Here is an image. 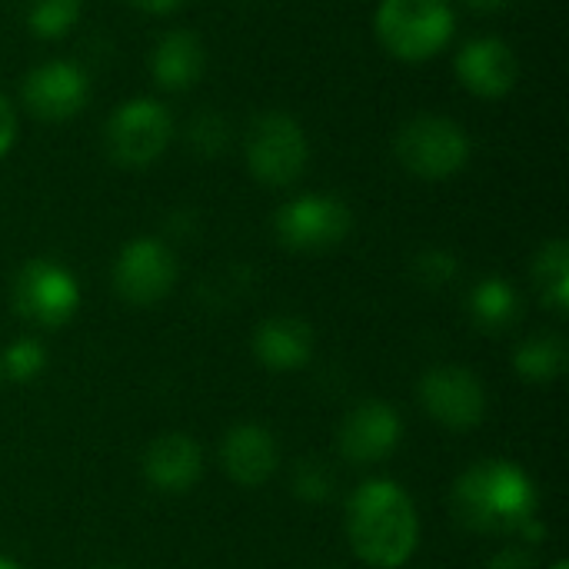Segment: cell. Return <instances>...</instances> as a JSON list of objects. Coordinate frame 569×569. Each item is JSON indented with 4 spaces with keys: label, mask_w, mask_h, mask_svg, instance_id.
Returning a JSON list of instances; mask_svg holds the SVG:
<instances>
[{
    "label": "cell",
    "mask_w": 569,
    "mask_h": 569,
    "mask_svg": "<svg viewBox=\"0 0 569 569\" xmlns=\"http://www.w3.org/2000/svg\"><path fill=\"white\" fill-rule=\"evenodd\" d=\"M347 537L367 567L400 569L420 543L417 503L397 480H367L347 503Z\"/></svg>",
    "instance_id": "obj_1"
},
{
    "label": "cell",
    "mask_w": 569,
    "mask_h": 569,
    "mask_svg": "<svg viewBox=\"0 0 569 569\" xmlns=\"http://www.w3.org/2000/svg\"><path fill=\"white\" fill-rule=\"evenodd\" d=\"M537 483L510 460H480L453 483V513L473 533H523L537 523Z\"/></svg>",
    "instance_id": "obj_2"
},
{
    "label": "cell",
    "mask_w": 569,
    "mask_h": 569,
    "mask_svg": "<svg viewBox=\"0 0 569 569\" xmlns=\"http://www.w3.org/2000/svg\"><path fill=\"white\" fill-rule=\"evenodd\" d=\"M373 27L380 43L397 60L420 63L450 43L457 13L450 0H380Z\"/></svg>",
    "instance_id": "obj_3"
},
{
    "label": "cell",
    "mask_w": 569,
    "mask_h": 569,
    "mask_svg": "<svg viewBox=\"0 0 569 569\" xmlns=\"http://www.w3.org/2000/svg\"><path fill=\"white\" fill-rule=\"evenodd\" d=\"M397 160L420 180H447L460 173L470 160V137L467 130L437 113L413 117L397 133Z\"/></svg>",
    "instance_id": "obj_4"
},
{
    "label": "cell",
    "mask_w": 569,
    "mask_h": 569,
    "mask_svg": "<svg viewBox=\"0 0 569 569\" xmlns=\"http://www.w3.org/2000/svg\"><path fill=\"white\" fill-rule=\"evenodd\" d=\"M310 143L303 127L287 113H263L247 133V167L267 187H290L307 170Z\"/></svg>",
    "instance_id": "obj_5"
},
{
    "label": "cell",
    "mask_w": 569,
    "mask_h": 569,
    "mask_svg": "<svg viewBox=\"0 0 569 569\" xmlns=\"http://www.w3.org/2000/svg\"><path fill=\"white\" fill-rule=\"evenodd\" d=\"M353 227V213L340 197L307 193L283 203L273 217L277 240L293 253H323L337 247Z\"/></svg>",
    "instance_id": "obj_6"
},
{
    "label": "cell",
    "mask_w": 569,
    "mask_h": 569,
    "mask_svg": "<svg viewBox=\"0 0 569 569\" xmlns=\"http://www.w3.org/2000/svg\"><path fill=\"white\" fill-rule=\"evenodd\" d=\"M13 307L27 323L40 330H60L80 307V287L63 263L30 260L13 280Z\"/></svg>",
    "instance_id": "obj_7"
},
{
    "label": "cell",
    "mask_w": 569,
    "mask_h": 569,
    "mask_svg": "<svg viewBox=\"0 0 569 569\" xmlns=\"http://www.w3.org/2000/svg\"><path fill=\"white\" fill-rule=\"evenodd\" d=\"M173 137V120L157 100H127L107 120V153L123 167L153 163Z\"/></svg>",
    "instance_id": "obj_8"
},
{
    "label": "cell",
    "mask_w": 569,
    "mask_h": 569,
    "mask_svg": "<svg viewBox=\"0 0 569 569\" xmlns=\"http://www.w3.org/2000/svg\"><path fill=\"white\" fill-rule=\"evenodd\" d=\"M177 283V257L157 237L130 240L113 260V290L130 307L160 303Z\"/></svg>",
    "instance_id": "obj_9"
},
{
    "label": "cell",
    "mask_w": 569,
    "mask_h": 569,
    "mask_svg": "<svg viewBox=\"0 0 569 569\" xmlns=\"http://www.w3.org/2000/svg\"><path fill=\"white\" fill-rule=\"evenodd\" d=\"M420 403L447 430H473L487 417V390L467 367H433L420 380Z\"/></svg>",
    "instance_id": "obj_10"
},
{
    "label": "cell",
    "mask_w": 569,
    "mask_h": 569,
    "mask_svg": "<svg viewBox=\"0 0 569 569\" xmlns=\"http://www.w3.org/2000/svg\"><path fill=\"white\" fill-rule=\"evenodd\" d=\"M400 413L383 400H363L340 423V453L357 467H373L400 447Z\"/></svg>",
    "instance_id": "obj_11"
},
{
    "label": "cell",
    "mask_w": 569,
    "mask_h": 569,
    "mask_svg": "<svg viewBox=\"0 0 569 569\" xmlns=\"http://www.w3.org/2000/svg\"><path fill=\"white\" fill-rule=\"evenodd\" d=\"M90 80L73 60H47L23 80V103L40 120H70L83 110Z\"/></svg>",
    "instance_id": "obj_12"
},
{
    "label": "cell",
    "mask_w": 569,
    "mask_h": 569,
    "mask_svg": "<svg viewBox=\"0 0 569 569\" xmlns=\"http://www.w3.org/2000/svg\"><path fill=\"white\" fill-rule=\"evenodd\" d=\"M457 77H460V83L470 93L497 100V97H507L517 87L520 63H517V53L510 50L507 40H500V37H477V40L460 47V53H457Z\"/></svg>",
    "instance_id": "obj_13"
},
{
    "label": "cell",
    "mask_w": 569,
    "mask_h": 569,
    "mask_svg": "<svg viewBox=\"0 0 569 569\" xmlns=\"http://www.w3.org/2000/svg\"><path fill=\"white\" fill-rule=\"evenodd\" d=\"M220 463L240 487H263L280 463L277 437L260 423H240L233 427L220 443Z\"/></svg>",
    "instance_id": "obj_14"
},
{
    "label": "cell",
    "mask_w": 569,
    "mask_h": 569,
    "mask_svg": "<svg viewBox=\"0 0 569 569\" xmlns=\"http://www.w3.org/2000/svg\"><path fill=\"white\" fill-rule=\"evenodd\" d=\"M203 473V450L187 433H163L143 453V477L160 493H187Z\"/></svg>",
    "instance_id": "obj_15"
},
{
    "label": "cell",
    "mask_w": 569,
    "mask_h": 569,
    "mask_svg": "<svg viewBox=\"0 0 569 569\" xmlns=\"http://www.w3.org/2000/svg\"><path fill=\"white\" fill-rule=\"evenodd\" d=\"M253 353L267 370H300L313 357V330L300 317H270L253 333Z\"/></svg>",
    "instance_id": "obj_16"
},
{
    "label": "cell",
    "mask_w": 569,
    "mask_h": 569,
    "mask_svg": "<svg viewBox=\"0 0 569 569\" xmlns=\"http://www.w3.org/2000/svg\"><path fill=\"white\" fill-rule=\"evenodd\" d=\"M203 73V43L190 30L167 33L153 50V80L163 90H187Z\"/></svg>",
    "instance_id": "obj_17"
},
{
    "label": "cell",
    "mask_w": 569,
    "mask_h": 569,
    "mask_svg": "<svg viewBox=\"0 0 569 569\" xmlns=\"http://www.w3.org/2000/svg\"><path fill=\"white\" fill-rule=\"evenodd\" d=\"M470 317L483 333H503L520 320V297L507 280L487 277L470 293Z\"/></svg>",
    "instance_id": "obj_18"
},
{
    "label": "cell",
    "mask_w": 569,
    "mask_h": 569,
    "mask_svg": "<svg viewBox=\"0 0 569 569\" xmlns=\"http://www.w3.org/2000/svg\"><path fill=\"white\" fill-rule=\"evenodd\" d=\"M533 283L540 290V300L553 313L569 310V247L567 240H550L540 247L533 260Z\"/></svg>",
    "instance_id": "obj_19"
},
{
    "label": "cell",
    "mask_w": 569,
    "mask_h": 569,
    "mask_svg": "<svg viewBox=\"0 0 569 569\" xmlns=\"http://www.w3.org/2000/svg\"><path fill=\"white\" fill-rule=\"evenodd\" d=\"M513 370L530 380V383H553L567 370V347L560 337L540 333L530 337L517 347L513 353Z\"/></svg>",
    "instance_id": "obj_20"
},
{
    "label": "cell",
    "mask_w": 569,
    "mask_h": 569,
    "mask_svg": "<svg viewBox=\"0 0 569 569\" xmlns=\"http://www.w3.org/2000/svg\"><path fill=\"white\" fill-rule=\"evenodd\" d=\"M80 17V0H27V27L33 37H63Z\"/></svg>",
    "instance_id": "obj_21"
},
{
    "label": "cell",
    "mask_w": 569,
    "mask_h": 569,
    "mask_svg": "<svg viewBox=\"0 0 569 569\" xmlns=\"http://www.w3.org/2000/svg\"><path fill=\"white\" fill-rule=\"evenodd\" d=\"M0 367H3V377H10L17 383H27V380L43 373L47 350L37 340H17L7 353H0Z\"/></svg>",
    "instance_id": "obj_22"
},
{
    "label": "cell",
    "mask_w": 569,
    "mask_h": 569,
    "mask_svg": "<svg viewBox=\"0 0 569 569\" xmlns=\"http://www.w3.org/2000/svg\"><path fill=\"white\" fill-rule=\"evenodd\" d=\"M453 273H457V260L447 250H427L417 257V277L427 287H443L453 280Z\"/></svg>",
    "instance_id": "obj_23"
},
{
    "label": "cell",
    "mask_w": 569,
    "mask_h": 569,
    "mask_svg": "<svg viewBox=\"0 0 569 569\" xmlns=\"http://www.w3.org/2000/svg\"><path fill=\"white\" fill-rule=\"evenodd\" d=\"M333 487V477H327V470L320 467V463H313V460H307V463H300L297 467V477H293V490H297V497H303V500H323L327 497V490Z\"/></svg>",
    "instance_id": "obj_24"
},
{
    "label": "cell",
    "mask_w": 569,
    "mask_h": 569,
    "mask_svg": "<svg viewBox=\"0 0 569 569\" xmlns=\"http://www.w3.org/2000/svg\"><path fill=\"white\" fill-rule=\"evenodd\" d=\"M13 140H17V113H13L10 100L0 93V160L7 157V150L13 147Z\"/></svg>",
    "instance_id": "obj_25"
},
{
    "label": "cell",
    "mask_w": 569,
    "mask_h": 569,
    "mask_svg": "<svg viewBox=\"0 0 569 569\" xmlns=\"http://www.w3.org/2000/svg\"><path fill=\"white\" fill-rule=\"evenodd\" d=\"M490 569H533V560H530V553L527 550H520V547H513V550H503Z\"/></svg>",
    "instance_id": "obj_26"
},
{
    "label": "cell",
    "mask_w": 569,
    "mask_h": 569,
    "mask_svg": "<svg viewBox=\"0 0 569 569\" xmlns=\"http://www.w3.org/2000/svg\"><path fill=\"white\" fill-rule=\"evenodd\" d=\"M137 7H143V10H150V13H167V10H173L180 0H133Z\"/></svg>",
    "instance_id": "obj_27"
},
{
    "label": "cell",
    "mask_w": 569,
    "mask_h": 569,
    "mask_svg": "<svg viewBox=\"0 0 569 569\" xmlns=\"http://www.w3.org/2000/svg\"><path fill=\"white\" fill-rule=\"evenodd\" d=\"M473 10H480V13H497V10H503L510 0H467Z\"/></svg>",
    "instance_id": "obj_28"
},
{
    "label": "cell",
    "mask_w": 569,
    "mask_h": 569,
    "mask_svg": "<svg viewBox=\"0 0 569 569\" xmlns=\"http://www.w3.org/2000/svg\"><path fill=\"white\" fill-rule=\"evenodd\" d=\"M0 569H20V563H13L10 557H0Z\"/></svg>",
    "instance_id": "obj_29"
},
{
    "label": "cell",
    "mask_w": 569,
    "mask_h": 569,
    "mask_svg": "<svg viewBox=\"0 0 569 569\" xmlns=\"http://www.w3.org/2000/svg\"><path fill=\"white\" fill-rule=\"evenodd\" d=\"M550 569H569V567H567V563H563V560H560V563H553V567H550Z\"/></svg>",
    "instance_id": "obj_30"
},
{
    "label": "cell",
    "mask_w": 569,
    "mask_h": 569,
    "mask_svg": "<svg viewBox=\"0 0 569 569\" xmlns=\"http://www.w3.org/2000/svg\"><path fill=\"white\" fill-rule=\"evenodd\" d=\"M0 380H3V367H0Z\"/></svg>",
    "instance_id": "obj_31"
},
{
    "label": "cell",
    "mask_w": 569,
    "mask_h": 569,
    "mask_svg": "<svg viewBox=\"0 0 569 569\" xmlns=\"http://www.w3.org/2000/svg\"><path fill=\"white\" fill-rule=\"evenodd\" d=\"M107 569H123V567H107Z\"/></svg>",
    "instance_id": "obj_32"
}]
</instances>
